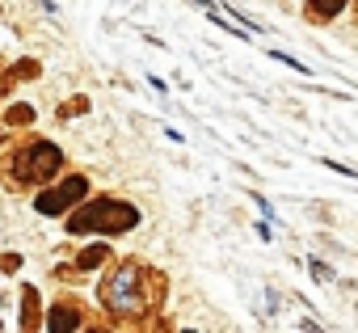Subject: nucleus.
Returning a JSON list of instances; mask_svg holds the SVG:
<instances>
[{
    "instance_id": "obj_1",
    "label": "nucleus",
    "mask_w": 358,
    "mask_h": 333,
    "mask_svg": "<svg viewBox=\"0 0 358 333\" xmlns=\"http://www.w3.org/2000/svg\"><path fill=\"white\" fill-rule=\"evenodd\" d=\"M164 291H169L164 274L152 270V266L139 262V257H127V262L110 266V274L97 283V295H101L106 312L114 316V325H122V320H131V316L156 312V308L164 304Z\"/></svg>"
},
{
    "instance_id": "obj_2",
    "label": "nucleus",
    "mask_w": 358,
    "mask_h": 333,
    "mask_svg": "<svg viewBox=\"0 0 358 333\" xmlns=\"http://www.w3.org/2000/svg\"><path fill=\"white\" fill-rule=\"evenodd\" d=\"M59 164H64V152L51 139H26L9 156H0V182L9 190H30L51 182L59 173Z\"/></svg>"
},
{
    "instance_id": "obj_3",
    "label": "nucleus",
    "mask_w": 358,
    "mask_h": 333,
    "mask_svg": "<svg viewBox=\"0 0 358 333\" xmlns=\"http://www.w3.org/2000/svg\"><path fill=\"white\" fill-rule=\"evenodd\" d=\"M135 224H139V211L131 203H118V199H93L68 215L72 236H80V232H131Z\"/></svg>"
},
{
    "instance_id": "obj_4",
    "label": "nucleus",
    "mask_w": 358,
    "mask_h": 333,
    "mask_svg": "<svg viewBox=\"0 0 358 333\" xmlns=\"http://www.w3.org/2000/svg\"><path fill=\"white\" fill-rule=\"evenodd\" d=\"M85 194H89V178H85V173H76V178H64L59 186L43 190V194L34 199V207H38L43 215H64V211H72Z\"/></svg>"
},
{
    "instance_id": "obj_5",
    "label": "nucleus",
    "mask_w": 358,
    "mask_h": 333,
    "mask_svg": "<svg viewBox=\"0 0 358 333\" xmlns=\"http://www.w3.org/2000/svg\"><path fill=\"white\" fill-rule=\"evenodd\" d=\"M47 325H51L55 333H72V329H114V325L93 320V312H89L85 304H76V299H59V304H51Z\"/></svg>"
},
{
    "instance_id": "obj_6",
    "label": "nucleus",
    "mask_w": 358,
    "mask_h": 333,
    "mask_svg": "<svg viewBox=\"0 0 358 333\" xmlns=\"http://www.w3.org/2000/svg\"><path fill=\"white\" fill-rule=\"evenodd\" d=\"M22 329H30V333L43 329V304H38V291L30 283L22 287Z\"/></svg>"
},
{
    "instance_id": "obj_7",
    "label": "nucleus",
    "mask_w": 358,
    "mask_h": 333,
    "mask_svg": "<svg viewBox=\"0 0 358 333\" xmlns=\"http://www.w3.org/2000/svg\"><path fill=\"white\" fill-rule=\"evenodd\" d=\"M345 5H350V0H308L303 17H308V22H329V17H337Z\"/></svg>"
},
{
    "instance_id": "obj_8",
    "label": "nucleus",
    "mask_w": 358,
    "mask_h": 333,
    "mask_svg": "<svg viewBox=\"0 0 358 333\" xmlns=\"http://www.w3.org/2000/svg\"><path fill=\"white\" fill-rule=\"evenodd\" d=\"M101 262H110V245H89V249H80V257H76L80 270H93V266H101Z\"/></svg>"
},
{
    "instance_id": "obj_9",
    "label": "nucleus",
    "mask_w": 358,
    "mask_h": 333,
    "mask_svg": "<svg viewBox=\"0 0 358 333\" xmlns=\"http://www.w3.org/2000/svg\"><path fill=\"white\" fill-rule=\"evenodd\" d=\"M34 122V106H9L5 110V127H30Z\"/></svg>"
},
{
    "instance_id": "obj_10",
    "label": "nucleus",
    "mask_w": 358,
    "mask_h": 333,
    "mask_svg": "<svg viewBox=\"0 0 358 333\" xmlns=\"http://www.w3.org/2000/svg\"><path fill=\"white\" fill-rule=\"evenodd\" d=\"M38 72H43L38 59H17V64H13V80H17V85H22V80H34Z\"/></svg>"
},
{
    "instance_id": "obj_11",
    "label": "nucleus",
    "mask_w": 358,
    "mask_h": 333,
    "mask_svg": "<svg viewBox=\"0 0 358 333\" xmlns=\"http://www.w3.org/2000/svg\"><path fill=\"white\" fill-rule=\"evenodd\" d=\"M89 110V97L80 93V97H68L64 106H59V118H76V114H85Z\"/></svg>"
},
{
    "instance_id": "obj_12",
    "label": "nucleus",
    "mask_w": 358,
    "mask_h": 333,
    "mask_svg": "<svg viewBox=\"0 0 358 333\" xmlns=\"http://www.w3.org/2000/svg\"><path fill=\"white\" fill-rule=\"evenodd\" d=\"M13 85H17V80H13V64H5V59H0V97H5Z\"/></svg>"
},
{
    "instance_id": "obj_13",
    "label": "nucleus",
    "mask_w": 358,
    "mask_h": 333,
    "mask_svg": "<svg viewBox=\"0 0 358 333\" xmlns=\"http://www.w3.org/2000/svg\"><path fill=\"white\" fill-rule=\"evenodd\" d=\"M17 266H22V257H17V253H9V257H0V270H5V274H9V270H17Z\"/></svg>"
},
{
    "instance_id": "obj_14",
    "label": "nucleus",
    "mask_w": 358,
    "mask_h": 333,
    "mask_svg": "<svg viewBox=\"0 0 358 333\" xmlns=\"http://www.w3.org/2000/svg\"><path fill=\"white\" fill-rule=\"evenodd\" d=\"M0 143H5V131H0Z\"/></svg>"
}]
</instances>
